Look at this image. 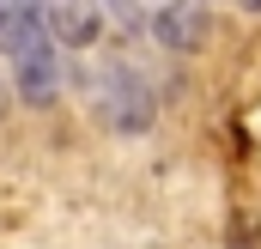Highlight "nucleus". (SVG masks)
I'll list each match as a JSON object with an SVG mask.
<instances>
[{"instance_id":"1","label":"nucleus","mask_w":261,"mask_h":249,"mask_svg":"<svg viewBox=\"0 0 261 249\" xmlns=\"http://www.w3.org/2000/svg\"><path fill=\"white\" fill-rule=\"evenodd\" d=\"M97 91H103V116L122 128V134H140V128L152 122V91H146V79L134 67H110L97 79Z\"/></svg>"},{"instance_id":"4","label":"nucleus","mask_w":261,"mask_h":249,"mask_svg":"<svg viewBox=\"0 0 261 249\" xmlns=\"http://www.w3.org/2000/svg\"><path fill=\"white\" fill-rule=\"evenodd\" d=\"M12 79H18V97H24V104H55V91H61L55 43H43V49L18 55V61H12Z\"/></svg>"},{"instance_id":"3","label":"nucleus","mask_w":261,"mask_h":249,"mask_svg":"<svg viewBox=\"0 0 261 249\" xmlns=\"http://www.w3.org/2000/svg\"><path fill=\"white\" fill-rule=\"evenodd\" d=\"M158 37H164V49L195 55L200 43H206V6L200 0H164L158 6Z\"/></svg>"},{"instance_id":"6","label":"nucleus","mask_w":261,"mask_h":249,"mask_svg":"<svg viewBox=\"0 0 261 249\" xmlns=\"http://www.w3.org/2000/svg\"><path fill=\"white\" fill-rule=\"evenodd\" d=\"M0 6H6V0H0Z\"/></svg>"},{"instance_id":"2","label":"nucleus","mask_w":261,"mask_h":249,"mask_svg":"<svg viewBox=\"0 0 261 249\" xmlns=\"http://www.w3.org/2000/svg\"><path fill=\"white\" fill-rule=\"evenodd\" d=\"M37 18H43V31H49V43H55V49H91V43H97V31H103L97 0H43V6H37Z\"/></svg>"},{"instance_id":"5","label":"nucleus","mask_w":261,"mask_h":249,"mask_svg":"<svg viewBox=\"0 0 261 249\" xmlns=\"http://www.w3.org/2000/svg\"><path fill=\"white\" fill-rule=\"evenodd\" d=\"M231 6H243V12H261V0H231Z\"/></svg>"}]
</instances>
